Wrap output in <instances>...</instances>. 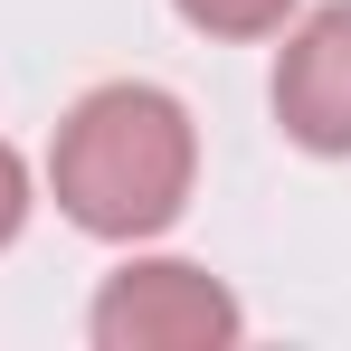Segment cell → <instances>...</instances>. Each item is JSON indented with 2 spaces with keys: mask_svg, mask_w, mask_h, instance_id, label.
I'll use <instances>...</instances> for the list:
<instances>
[{
  "mask_svg": "<svg viewBox=\"0 0 351 351\" xmlns=\"http://www.w3.org/2000/svg\"><path fill=\"white\" fill-rule=\"evenodd\" d=\"M58 209L86 237H152L180 219L190 180H199V133L162 86H95L58 123Z\"/></svg>",
  "mask_w": 351,
  "mask_h": 351,
  "instance_id": "1",
  "label": "cell"
},
{
  "mask_svg": "<svg viewBox=\"0 0 351 351\" xmlns=\"http://www.w3.org/2000/svg\"><path fill=\"white\" fill-rule=\"evenodd\" d=\"M95 342L105 351H228L237 342V294L209 266L133 256L95 294Z\"/></svg>",
  "mask_w": 351,
  "mask_h": 351,
  "instance_id": "2",
  "label": "cell"
},
{
  "mask_svg": "<svg viewBox=\"0 0 351 351\" xmlns=\"http://www.w3.org/2000/svg\"><path fill=\"white\" fill-rule=\"evenodd\" d=\"M276 123L304 152H351V0H323L276 58Z\"/></svg>",
  "mask_w": 351,
  "mask_h": 351,
  "instance_id": "3",
  "label": "cell"
},
{
  "mask_svg": "<svg viewBox=\"0 0 351 351\" xmlns=\"http://www.w3.org/2000/svg\"><path fill=\"white\" fill-rule=\"evenodd\" d=\"M190 29H209V38H276L294 19V0H171Z\"/></svg>",
  "mask_w": 351,
  "mask_h": 351,
  "instance_id": "4",
  "label": "cell"
},
{
  "mask_svg": "<svg viewBox=\"0 0 351 351\" xmlns=\"http://www.w3.org/2000/svg\"><path fill=\"white\" fill-rule=\"evenodd\" d=\"M19 219H29V162H19V152L0 143V247L19 237Z\"/></svg>",
  "mask_w": 351,
  "mask_h": 351,
  "instance_id": "5",
  "label": "cell"
}]
</instances>
